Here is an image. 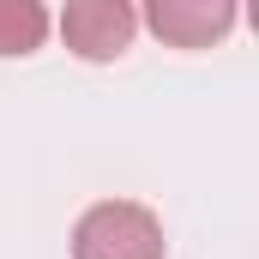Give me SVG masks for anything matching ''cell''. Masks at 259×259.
I'll use <instances>...</instances> for the list:
<instances>
[{"mask_svg":"<svg viewBox=\"0 0 259 259\" xmlns=\"http://www.w3.org/2000/svg\"><path fill=\"white\" fill-rule=\"evenodd\" d=\"M163 223L139 199H97L72 223V259H163Z\"/></svg>","mask_w":259,"mask_h":259,"instance_id":"obj_1","label":"cell"},{"mask_svg":"<svg viewBox=\"0 0 259 259\" xmlns=\"http://www.w3.org/2000/svg\"><path fill=\"white\" fill-rule=\"evenodd\" d=\"M139 36L133 0H66L61 6V42L78 61H121Z\"/></svg>","mask_w":259,"mask_h":259,"instance_id":"obj_2","label":"cell"},{"mask_svg":"<svg viewBox=\"0 0 259 259\" xmlns=\"http://www.w3.org/2000/svg\"><path fill=\"white\" fill-rule=\"evenodd\" d=\"M139 24L169 49H217L235 30V0H133Z\"/></svg>","mask_w":259,"mask_h":259,"instance_id":"obj_3","label":"cell"},{"mask_svg":"<svg viewBox=\"0 0 259 259\" xmlns=\"http://www.w3.org/2000/svg\"><path fill=\"white\" fill-rule=\"evenodd\" d=\"M55 18L42 0H0V61H24L49 42Z\"/></svg>","mask_w":259,"mask_h":259,"instance_id":"obj_4","label":"cell"}]
</instances>
